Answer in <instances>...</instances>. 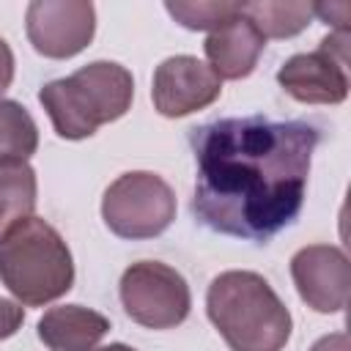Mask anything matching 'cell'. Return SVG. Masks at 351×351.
<instances>
[{"label":"cell","instance_id":"cell-1","mask_svg":"<svg viewBox=\"0 0 351 351\" xmlns=\"http://www.w3.org/2000/svg\"><path fill=\"white\" fill-rule=\"evenodd\" d=\"M318 140L315 123L266 115L192 129L195 219L214 233L266 244L299 217Z\"/></svg>","mask_w":351,"mask_h":351},{"label":"cell","instance_id":"cell-2","mask_svg":"<svg viewBox=\"0 0 351 351\" xmlns=\"http://www.w3.org/2000/svg\"><path fill=\"white\" fill-rule=\"evenodd\" d=\"M206 315L230 351H282L291 340V313L266 277L230 269L211 280Z\"/></svg>","mask_w":351,"mask_h":351},{"label":"cell","instance_id":"cell-3","mask_svg":"<svg viewBox=\"0 0 351 351\" xmlns=\"http://www.w3.org/2000/svg\"><path fill=\"white\" fill-rule=\"evenodd\" d=\"M134 99L132 71L115 60H93L38 90L52 129L63 140H85L99 126L123 118Z\"/></svg>","mask_w":351,"mask_h":351},{"label":"cell","instance_id":"cell-4","mask_svg":"<svg viewBox=\"0 0 351 351\" xmlns=\"http://www.w3.org/2000/svg\"><path fill=\"white\" fill-rule=\"evenodd\" d=\"M0 282L25 307H44L74 285V261L63 236L38 217L19 222L0 241Z\"/></svg>","mask_w":351,"mask_h":351},{"label":"cell","instance_id":"cell-5","mask_svg":"<svg viewBox=\"0 0 351 351\" xmlns=\"http://www.w3.org/2000/svg\"><path fill=\"white\" fill-rule=\"evenodd\" d=\"M101 219L118 239H154L173 225L176 195L162 176L151 170H132L104 189Z\"/></svg>","mask_w":351,"mask_h":351},{"label":"cell","instance_id":"cell-6","mask_svg":"<svg viewBox=\"0 0 351 351\" xmlns=\"http://www.w3.org/2000/svg\"><path fill=\"white\" fill-rule=\"evenodd\" d=\"M123 313L145 329H173L186 321L192 293L181 271L159 261L132 263L118 282Z\"/></svg>","mask_w":351,"mask_h":351},{"label":"cell","instance_id":"cell-7","mask_svg":"<svg viewBox=\"0 0 351 351\" xmlns=\"http://www.w3.org/2000/svg\"><path fill=\"white\" fill-rule=\"evenodd\" d=\"M348 30H335L318 41V49L291 55L280 71V88L302 104H340L348 96Z\"/></svg>","mask_w":351,"mask_h":351},{"label":"cell","instance_id":"cell-8","mask_svg":"<svg viewBox=\"0 0 351 351\" xmlns=\"http://www.w3.org/2000/svg\"><path fill=\"white\" fill-rule=\"evenodd\" d=\"M33 49L52 60L80 55L96 33V8L88 0H33L25 11Z\"/></svg>","mask_w":351,"mask_h":351},{"label":"cell","instance_id":"cell-9","mask_svg":"<svg viewBox=\"0 0 351 351\" xmlns=\"http://www.w3.org/2000/svg\"><path fill=\"white\" fill-rule=\"evenodd\" d=\"M222 93V80L211 71L208 63L195 55H173L165 58L151 82L154 110L165 118H184L208 104H214Z\"/></svg>","mask_w":351,"mask_h":351},{"label":"cell","instance_id":"cell-10","mask_svg":"<svg viewBox=\"0 0 351 351\" xmlns=\"http://www.w3.org/2000/svg\"><path fill=\"white\" fill-rule=\"evenodd\" d=\"M291 280L299 299L324 315L348 304V255L335 244H307L291 258Z\"/></svg>","mask_w":351,"mask_h":351},{"label":"cell","instance_id":"cell-11","mask_svg":"<svg viewBox=\"0 0 351 351\" xmlns=\"http://www.w3.org/2000/svg\"><path fill=\"white\" fill-rule=\"evenodd\" d=\"M266 47V38L255 30V25L239 14L225 27L208 33L203 49L211 71L219 80H244L255 71L258 58Z\"/></svg>","mask_w":351,"mask_h":351},{"label":"cell","instance_id":"cell-12","mask_svg":"<svg viewBox=\"0 0 351 351\" xmlns=\"http://www.w3.org/2000/svg\"><path fill=\"white\" fill-rule=\"evenodd\" d=\"M38 340L49 351H93L110 332V321L82 304L49 307L36 324Z\"/></svg>","mask_w":351,"mask_h":351},{"label":"cell","instance_id":"cell-13","mask_svg":"<svg viewBox=\"0 0 351 351\" xmlns=\"http://www.w3.org/2000/svg\"><path fill=\"white\" fill-rule=\"evenodd\" d=\"M36 170L27 162L0 165V241L36 211Z\"/></svg>","mask_w":351,"mask_h":351},{"label":"cell","instance_id":"cell-14","mask_svg":"<svg viewBox=\"0 0 351 351\" xmlns=\"http://www.w3.org/2000/svg\"><path fill=\"white\" fill-rule=\"evenodd\" d=\"M241 14L255 25L263 38H291L299 36L315 16L313 3L304 0H255L241 3Z\"/></svg>","mask_w":351,"mask_h":351},{"label":"cell","instance_id":"cell-15","mask_svg":"<svg viewBox=\"0 0 351 351\" xmlns=\"http://www.w3.org/2000/svg\"><path fill=\"white\" fill-rule=\"evenodd\" d=\"M38 148L33 115L14 99H0V165L27 162Z\"/></svg>","mask_w":351,"mask_h":351},{"label":"cell","instance_id":"cell-16","mask_svg":"<svg viewBox=\"0 0 351 351\" xmlns=\"http://www.w3.org/2000/svg\"><path fill=\"white\" fill-rule=\"evenodd\" d=\"M165 11L186 30H219L230 19L241 14V3H228V0H167Z\"/></svg>","mask_w":351,"mask_h":351},{"label":"cell","instance_id":"cell-17","mask_svg":"<svg viewBox=\"0 0 351 351\" xmlns=\"http://www.w3.org/2000/svg\"><path fill=\"white\" fill-rule=\"evenodd\" d=\"M25 321V310L16 299H3L0 296V340H8L19 332Z\"/></svg>","mask_w":351,"mask_h":351},{"label":"cell","instance_id":"cell-18","mask_svg":"<svg viewBox=\"0 0 351 351\" xmlns=\"http://www.w3.org/2000/svg\"><path fill=\"white\" fill-rule=\"evenodd\" d=\"M313 16L324 19L335 30H348L351 19V5L348 3H313Z\"/></svg>","mask_w":351,"mask_h":351},{"label":"cell","instance_id":"cell-19","mask_svg":"<svg viewBox=\"0 0 351 351\" xmlns=\"http://www.w3.org/2000/svg\"><path fill=\"white\" fill-rule=\"evenodd\" d=\"M14 82V52L5 44V38H0V96L11 88Z\"/></svg>","mask_w":351,"mask_h":351},{"label":"cell","instance_id":"cell-20","mask_svg":"<svg viewBox=\"0 0 351 351\" xmlns=\"http://www.w3.org/2000/svg\"><path fill=\"white\" fill-rule=\"evenodd\" d=\"M310 351H351V346H348V335H346V332L324 335V337H318V340L310 346Z\"/></svg>","mask_w":351,"mask_h":351},{"label":"cell","instance_id":"cell-21","mask_svg":"<svg viewBox=\"0 0 351 351\" xmlns=\"http://www.w3.org/2000/svg\"><path fill=\"white\" fill-rule=\"evenodd\" d=\"M93 351H134V348L126 346V343H110V346H101V348H93Z\"/></svg>","mask_w":351,"mask_h":351}]
</instances>
